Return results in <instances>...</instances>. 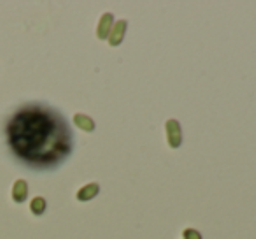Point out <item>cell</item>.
Instances as JSON below:
<instances>
[{
	"instance_id": "1",
	"label": "cell",
	"mask_w": 256,
	"mask_h": 239,
	"mask_svg": "<svg viewBox=\"0 0 256 239\" xmlns=\"http://www.w3.org/2000/svg\"><path fill=\"white\" fill-rule=\"evenodd\" d=\"M8 141L14 155L32 167H51L72 150V132L64 116L44 106L20 109L8 125Z\"/></svg>"
},
{
	"instance_id": "2",
	"label": "cell",
	"mask_w": 256,
	"mask_h": 239,
	"mask_svg": "<svg viewBox=\"0 0 256 239\" xmlns=\"http://www.w3.org/2000/svg\"><path fill=\"white\" fill-rule=\"evenodd\" d=\"M26 197H28V185L23 179H18L14 183V186H12V199L16 202H25Z\"/></svg>"
},
{
	"instance_id": "3",
	"label": "cell",
	"mask_w": 256,
	"mask_h": 239,
	"mask_svg": "<svg viewBox=\"0 0 256 239\" xmlns=\"http://www.w3.org/2000/svg\"><path fill=\"white\" fill-rule=\"evenodd\" d=\"M30 207H32V213L39 216V214H42L44 211H46V200H44L42 197H36V199L32 200V206Z\"/></svg>"
}]
</instances>
